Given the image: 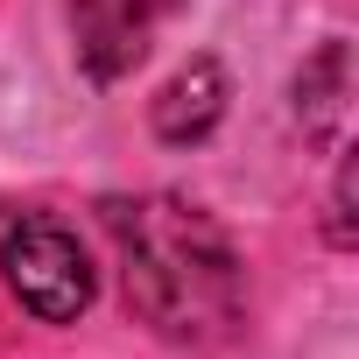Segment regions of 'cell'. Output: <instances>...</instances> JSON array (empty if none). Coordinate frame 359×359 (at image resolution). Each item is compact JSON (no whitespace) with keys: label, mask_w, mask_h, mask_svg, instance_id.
<instances>
[{"label":"cell","mask_w":359,"mask_h":359,"mask_svg":"<svg viewBox=\"0 0 359 359\" xmlns=\"http://www.w3.org/2000/svg\"><path fill=\"white\" fill-rule=\"evenodd\" d=\"M219 113H226V78H219L212 57H198L191 71H176V78L162 85V99H155V134H162V141H205V134L219 127Z\"/></svg>","instance_id":"277c9868"},{"label":"cell","mask_w":359,"mask_h":359,"mask_svg":"<svg viewBox=\"0 0 359 359\" xmlns=\"http://www.w3.org/2000/svg\"><path fill=\"white\" fill-rule=\"evenodd\" d=\"M113 240L127 268V303L162 331V338H219L240 317V254L226 226L184 198H141L113 205Z\"/></svg>","instance_id":"6da1fadb"},{"label":"cell","mask_w":359,"mask_h":359,"mask_svg":"<svg viewBox=\"0 0 359 359\" xmlns=\"http://www.w3.org/2000/svg\"><path fill=\"white\" fill-rule=\"evenodd\" d=\"M296 113H303V127H310L324 148L345 141V113H352V50H345V43H324V50L303 64V78H296Z\"/></svg>","instance_id":"5b68a950"},{"label":"cell","mask_w":359,"mask_h":359,"mask_svg":"<svg viewBox=\"0 0 359 359\" xmlns=\"http://www.w3.org/2000/svg\"><path fill=\"white\" fill-rule=\"evenodd\" d=\"M0 275L22 296V310H36L43 324H71L92 303V261H85L78 233L43 212H29L0 233Z\"/></svg>","instance_id":"7a4b0ae2"},{"label":"cell","mask_w":359,"mask_h":359,"mask_svg":"<svg viewBox=\"0 0 359 359\" xmlns=\"http://www.w3.org/2000/svg\"><path fill=\"white\" fill-rule=\"evenodd\" d=\"M176 8H184V0H71V36H78L85 78H92V85L127 78V71L148 57L155 29H162Z\"/></svg>","instance_id":"3957f363"}]
</instances>
